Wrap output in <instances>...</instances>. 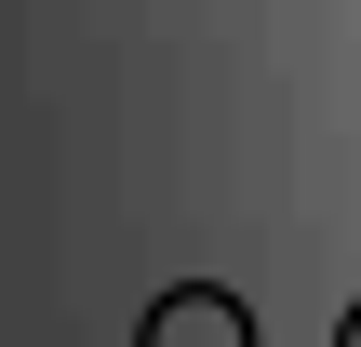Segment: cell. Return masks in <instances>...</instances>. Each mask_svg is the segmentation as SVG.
<instances>
[{
	"label": "cell",
	"mask_w": 361,
	"mask_h": 347,
	"mask_svg": "<svg viewBox=\"0 0 361 347\" xmlns=\"http://www.w3.org/2000/svg\"><path fill=\"white\" fill-rule=\"evenodd\" d=\"M134 347H255V308H241L228 281H174V294L134 321Z\"/></svg>",
	"instance_id": "1"
},
{
	"label": "cell",
	"mask_w": 361,
	"mask_h": 347,
	"mask_svg": "<svg viewBox=\"0 0 361 347\" xmlns=\"http://www.w3.org/2000/svg\"><path fill=\"white\" fill-rule=\"evenodd\" d=\"M335 347H361V308H348V321H335Z\"/></svg>",
	"instance_id": "2"
}]
</instances>
